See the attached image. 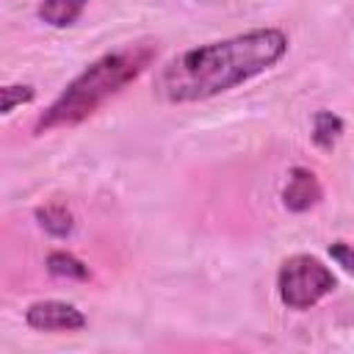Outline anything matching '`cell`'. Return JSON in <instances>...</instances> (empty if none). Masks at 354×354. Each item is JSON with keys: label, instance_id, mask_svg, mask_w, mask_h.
<instances>
[{"label": "cell", "instance_id": "cell-1", "mask_svg": "<svg viewBox=\"0 0 354 354\" xmlns=\"http://www.w3.org/2000/svg\"><path fill=\"white\" fill-rule=\"evenodd\" d=\"M288 53L279 28H254L169 58L155 75V97L171 105L213 100L277 66Z\"/></svg>", "mask_w": 354, "mask_h": 354}, {"label": "cell", "instance_id": "cell-2", "mask_svg": "<svg viewBox=\"0 0 354 354\" xmlns=\"http://www.w3.org/2000/svg\"><path fill=\"white\" fill-rule=\"evenodd\" d=\"M155 58H158L155 41H136L100 55L72 83H66V88L41 111V116L33 124V133L44 136V133L86 122L111 97H116L124 86L141 77V72Z\"/></svg>", "mask_w": 354, "mask_h": 354}, {"label": "cell", "instance_id": "cell-3", "mask_svg": "<svg viewBox=\"0 0 354 354\" xmlns=\"http://www.w3.org/2000/svg\"><path fill=\"white\" fill-rule=\"evenodd\" d=\"M337 288V279L329 266L313 254H290L277 271V293L288 310L304 313L326 299Z\"/></svg>", "mask_w": 354, "mask_h": 354}, {"label": "cell", "instance_id": "cell-4", "mask_svg": "<svg viewBox=\"0 0 354 354\" xmlns=\"http://www.w3.org/2000/svg\"><path fill=\"white\" fill-rule=\"evenodd\" d=\"M25 324L39 332H77L86 326V315L69 301L44 299V301H33L25 310Z\"/></svg>", "mask_w": 354, "mask_h": 354}, {"label": "cell", "instance_id": "cell-5", "mask_svg": "<svg viewBox=\"0 0 354 354\" xmlns=\"http://www.w3.org/2000/svg\"><path fill=\"white\" fill-rule=\"evenodd\" d=\"M324 196V188L315 177V171L304 169V166H293L288 174V183L282 188V205L290 213H307L310 207H315Z\"/></svg>", "mask_w": 354, "mask_h": 354}, {"label": "cell", "instance_id": "cell-6", "mask_svg": "<svg viewBox=\"0 0 354 354\" xmlns=\"http://www.w3.org/2000/svg\"><path fill=\"white\" fill-rule=\"evenodd\" d=\"M86 6H88V0H41L36 14L50 28H69L77 22V17L83 14Z\"/></svg>", "mask_w": 354, "mask_h": 354}, {"label": "cell", "instance_id": "cell-7", "mask_svg": "<svg viewBox=\"0 0 354 354\" xmlns=\"http://www.w3.org/2000/svg\"><path fill=\"white\" fill-rule=\"evenodd\" d=\"M36 221L39 227L53 235V238H66L72 230H75V218L69 213V207L58 205V202H50V205H41L36 207Z\"/></svg>", "mask_w": 354, "mask_h": 354}, {"label": "cell", "instance_id": "cell-8", "mask_svg": "<svg viewBox=\"0 0 354 354\" xmlns=\"http://www.w3.org/2000/svg\"><path fill=\"white\" fill-rule=\"evenodd\" d=\"M343 127L346 124H343V119L337 113H332V111H315V116H313V144L318 149H324V152L335 149V144L343 136Z\"/></svg>", "mask_w": 354, "mask_h": 354}, {"label": "cell", "instance_id": "cell-9", "mask_svg": "<svg viewBox=\"0 0 354 354\" xmlns=\"http://www.w3.org/2000/svg\"><path fill=\"white\" fill-rule=\"evenodd\" d=\"M47 271L58 279H75V282H83L88 279V266H83L75 254L69 252H50L47 260H44Z\"/></svg>", "mask_w": 354, "mask_h": 354}, {"label": "cell", "instance_id": "cell-10", "mask_svg": "<svg viewBox=\"0 0 354 354\" xmlns=\"http://www.w3.org/2000/svg\"><path fill=\"white\" fill-rule=\"evenodd\" d=\"M3 113H11L17 105H25V102H30L33 97H36V91H33V86H22V83H14V86H3Z\"/></svg>", "mask_w": 354, "mask_h": 354}, {"label": "cell", "instance_id": "cell-11", "mask_svg": "<svg viewBox=\"0 0 354 354\" xmlns=\"http://www.w3.org/2000/svg\"><path fill=\"white\" fill-rule=\"evenodd\" d=\"M329 257H332L346 274L354 277V246H351V243H346V241H335V243H329Z\"/></svg>", "mask_w": 354, "mask_h": 354}]
</instances>
